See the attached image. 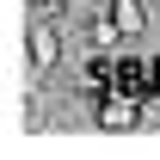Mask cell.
<instances>
[{
    "instance_id": "cell-1",
    "label": "cell",
    "mask_w": 160,
    "mask_h": 160,
    "mask_svg": "<svg viewBox=\"0 0 160 160\" xmlns=\"http://www.w3.org/2000/svg\"><path fill=\"white\" fill-rule=\"evenodd\" d=\"M56 49H62L56 25H49V19H37V25H31V68H49V62H56Z\"/></svg>"
},
{
    "instance_id": "cell-2",
    "label": "cell",
    "mask_w": 160,
    "mask_h": 160,
    "mask_svg": "<svg viewBox=\"0 0 160 160\" xmlns=\"http://www.w3.org/2000/svg\"><path fill=\"white\" fill-rule=\"evenodd\" d=\"M136 117H142V111H136L129 99H105V105H99V123H105V129H129Z\"/></svg>"
},
{
    "instance_id": "cell-3",
    "label": "cell",
    "mask_w": 160,
    "mask_h": 160,
    "mask_svg": "<svg viewBox=\"0 0 160 160\" xmlns=\"http://www.w3.org/2000/svg\"><path fill=\"white\" fill-rule=\"evenodd\" d=\"M105 12H111V25H117L123 37H129V31H142V6H136V0H111Z\"/></svg>"
}]
</instances>
